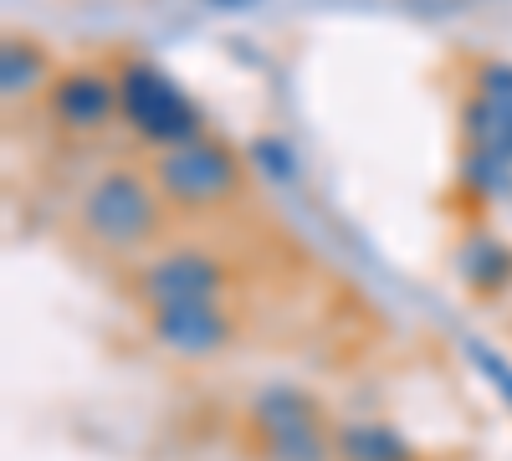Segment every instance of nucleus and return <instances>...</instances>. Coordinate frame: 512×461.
Segmentation results:
<instances>
[{"label": "nucleus", "instance_id": "nucleus-12", "mask_svg": "<svg viewBox=\"0 0 512 461\" xmlns=\"http://www.w3.org/2000/svg\"><path fill=\"white\" fill-rule=\"evenodd\" d=\"M477 98H492V103L512 108V62H482L477 67Z\"/></svg>", "mask_w": 512, "mask_h": 461}, {"label": "nucleus", "instance_id": "nucleus-10", "mask_svg": "<svg viewBox=\"0 0 512 461\" xmlns=\"http://www.w3.org/2000/svg\"><path fill=\"white\" fill-rule=\"evenodd\" d=\"M466 134H472V154L512 170V108L492 103V98H472L466 103Z\"/></svg>", "mask_w": 512, "mask_h": 461}, {"label": "nucleus", "instance_id": "nucleus-4", "mask_svg": "<svg viewBox=\"0 0 512 461\" xmlns=\"http://www.w3.org/2000/svg\"><path fill=\"white\" fill-rule=\"evenodd\" d=\"M118 103H123V123L149 149H169V144H185V139L205 134L200 108L190 103V93L164 67H154L144 57L118 67Z\"/></svg>", "mask_w": 512, "mask_h": 461}, {"label": "nucleus", "instance_id": "nucleus-11", "mask_svg": "<svg viewBox=\"0 0 512 461\" xmlns=\"http://www.w3.org/2000/svg\"><path fill=\"white\" fill-rule=\"evenodd\" d=\"M461 277L472 292H497L512 282V251L492 236H472L461 246Z\"/></svg>", "mask_w": 512, "mask_h": 461}, {"label": "nucleus", "instance_id": "nucleus-5", "mask_svg": "<svg viewBox=\"0 0 512 461\" xmlns=\"http://www.w3.org/2000/svg\"><path fill=\"white\" fill-rule=\"evenodd\" d=\"M226 292H231V262H221L205 246H169L134 272V298L144 308L210 303V298H226Z\"/></svg>", "mask_w": 512, "mask_h": 461}, {"label": "nucleus", "instance_id": "nucleus-3", "mask_svg": "<svg viewBox=\"0 0 512 461\" xmlns=\"http://www.w3.org/2000/svg\"><path fill=\"white\" fill-rule=\"evenodd\" d=\"M251 441L256 461H338L333 426L313 390L303 385H262L251 395Z\"/></svg>", "mask_w": 512, "mask_h": 461}, {"label": "nucleus", "instance_id": "nucleus-8", "mask_svg": "<svg viewBox=\"0 0 512 461\" xmlns=\"http://www.w3.org/2000/svg\"><path fill=\"white\" fill-rule=\"evenodd\" d=\"M333 451L338 461H420L415 441L390 426V421H338L333 426Z\"/></svg>", "mask_w": 512, "mask_h": 461}, {"label": "nucleus", "instance_id": "nucleus-9", "mask_svg": "<svg viewBox=\"0 0 512 461\" xmlns=\"http://www.w3.org/2000/svg\"><path fill=\"white\" fill-rule=\"evenodd\" d=\"M52 57L36 47L31 36H6V57H0V88H6V103H26V98H47L52 88Z\"/></svg>", "mask_w": 512, "mask_h": 461}, {"label": "nucleus", "instance_id": "nucleus-6", "mask_svg": "<svg viewBox=\"0 0 512 461\" xmlns=\"http://www.w3.org/2000/svg\"><path fill=\"white\" fill-rule=\"evenodd\" d=\"M144 328H149V339L164 349V354H175L185 364H205V359H216L236 344V313L226 298H210V303H164V308H144Z\"/></svg>", "mask_w": 512, "mask_h": 461}, {"label": "nucleus", "instance_id": "nucleus-1", "mask_svg": "<svg viewBox=\"0 0 512 461\" xmlns=\"http://www.w3.org/2000/svg\"><path fill=\"white\" fill-rule=\"evenodd\" d=\"M77 226L103 251H144L164 231V195L154 175L134 170V164H113V170L93 175L88 190L77 195Z\"/></svg>", "mask_w": 512, "mask_h": 461}, {"label": "nucleus", "instance_id": "nucleus-2", "mask_svg": "<svg viewBox=\"0 0 512 461\" xmlns=\"http://www.w3.org/2000/svg\"><path fill=\"white\" fill-rule=\"evenodd\" d=\"M149 175L164 195V205H175V211H221L231 205L241 190H246V164L231 144L221 139H185V144H169V149H154L149 159Z\"/></svg>", "mask_w": 512, "mask_h": 461}, {"label": "nucleus", "instance_id": "nucleus-7", "mask_svg": "<svg viewBox=\"0 0 512 461\" xmlns=\"http://www.w3.org/2000/svg\"><path fill=\"white\" fill-rule=\"evenodd\" d=\"M47 118L57 123L62 134L72 139H93L103 134L113 118H123V103H118V72H103L93 62H77V67H62L47 88Z\"/></svg>", "mask_w": 512, "mask_h": 461}]
</instances>
